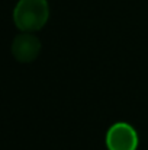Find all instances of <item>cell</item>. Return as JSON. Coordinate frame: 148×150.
Returning a JSON list of instances; mask_svg holds the SVG:
<instances>
[{
    "instance_id": "obj_1",
    "label": "cell",
    "mask_w": 148,
    "mask_h": 150,
    "mask_svg": "<svg viewBox=\"0 0 148 150\" xmlns=\"http://www.w3.org/2000/svg\"><path fill=\"white\" fill-rule=\"evenodd\" d=\"M49 18L47 0H19L13 9V22L20 32H36Z\"/></svg>"
},
{
    "instance_id": "obj_2",
    "label": "cell",
    "mask_w": 148,
    "mask_h": 150,
    "mask_svg": "<svg viewBox=\"0 0 148 150\" xmlns=\"http://www.w3.org/2000/svg\"><path fill=\"white\" fill-rule=\"evenodd\" d=\"M138 144V133L128 122H116L106 133V147L109 150H137Z\"/></svg>"
},
{
    "instance_id": "obj_3",
    "label": "cell",
    "mask_w": 148,
    "mask_h": 150,
    "mask_svg": "<svg viewBox=\"0 0 148 150\" xmlns=\"http://www.w3.org/2000/svg\"><path fill=\"white\" fill-rule=\"evenodd\" d=\"M10 50L19 63H31L36 60L41 52V41L34 32H20L15 37Z\"/></svg>"
}]
</instances>
